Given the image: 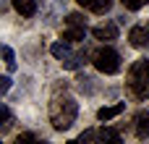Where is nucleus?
<instances>
[{"label": "nucleus", "instance_id": "nucleus-1", "mask_svg": "<svg viewBox=\"0 0 149 144\" xmlns=\"http://www.w3.org/2000/svg\"><path fill=\"white\" fill-rule=\"evenodd\" d=\"M76 115H79V102L71 94L58 92L50 100V123H52L55 131H68L76 123Z\"/></svg>", "mask_w": 149, "mask_h": 144}, {"label": "nucleus", "instance_id": "nucleus-2", "mask_svg": "<svg viewBox=\"0 0 149 144\" xmlns=\"http://www.w3.org/2000/svg\"><path fill=\"white\" fill-rule=\"evenodd\" d=\"M128 89L134 97L139 100H149V58L136 60L128 71Z\"/></svg>", "mask_w": 149, "mask_h": 144}, {"label": "nucleus", "instance_id": "nucleus-3", "mask_svg": "<svg viewBox=\"0 0 149 144\" xmlns=\"http://www.w3.org/2000/svg\"><path fill=\"white\" fill-rule=\"evenodd\" d=\"M92 63H94V68L100 71V73H105V76H113V73H118L120 71V55H118V50H113V47H100L94 55H92Z\"/></svg>", "mask_w": 149, "mask_h": 144}, {"label": "nucleus", "instance_id": "nucleus-4", "mask_svg": "<svg viewBox=\"0 0 149 144\" xmlns=\"http://www.w3.org/2000/svg\"><path fill=\"white\" fill-rule=\"evenodd\" d=\"M79 142H113L118 144L120 142V134L115 129H89L79 136Z\"/></svg>", "mask_w": 149, "mask_h": 144}, {"label": "nucleus", "instance_id": "nucleus-5", "mask_svg": "<svg viewBox=\"0 0 149 144\" xmlns=\"http://www.w3.org/2000/svg\"><path fill=\"white\" fill-rule=\"evenodd\" d=\"M128 42H131L134 47H139V50L149 47V21H147V24L134 26V29L128 31Z\"/></svg>", "mask_w": 149, "mask_h": 144}, {"label": "nucleus", "instance_id": "nucleus-6", "mask_svg": "<svg viewBox=\"0 0 149 144\" xmlns=\"http://www.w3.org/2000/svg\"><path fill=\"white\" fill-rule=\"evenodd\" d=\"M92 34H94V39H100V42H113V39H118V24H113V21L100 24V26L92 29Z\"/></svg>", "mask_w": 149, "mask_h": 144}, {"label": "nucleus", "instance_id": "nucleus-7", "mask_svg": "<svg viewBox=\"0 0 149 144\" xmlns=\"http://www.w3.org/2000/svg\"><path fill=\"white\" fill-rule=\"evenodd\" d=\"M134 131L139 139H149V110H139L134 118Z\"/></svg>", "mask_w": 149, "mask_h": 144}, {"label": "nucleus", "instance_id": "nucleus-8", "mask_svg": "<svg viewBox=\"0 0 149 144\" xmlns=\"http://www.w3.org/2000/svg\"><path fill=\"white\" fill-rule=\"evenodd\" d=\"M76 3H79L81 8L97 13V16H102V13H107V10L113 8V0H76Z\"/></svg>", "mask_w": 149, "mask_h": 144}, {"label": "nucleus", "instance_id": "nucleus-9", "mask_svg": "<svg viewBox=\"0 0 149 144\" xmlns=\"http://www.w3.org/2000/svg\"><path fill=\"white\" fill-rule=\"evenodd\" d=\"M123 110H126V105H123V102H115V105L100 108V110H97V118H100V121H113V118H115V115H120Z\"/></svg>", "mask_w": 149, "mask_h": 144}, {"label": "nucleus", "instance_id": "nucleus-10", "mask_svg": "<svg viewBox=\"0 0 149 144\" xmlns=\"http://www.w3.org/2000/svg\"><path fill=\"white\" fill-rule=\"evenodd\" d=\"M13 8L24 16V18H31L37 13V0H13Z\"/></svg>", "mask_w": 149, "mask_h": 144}, {"label": "nucleus", "instance_id": "nucleus-11", "mask_svg": "<svg viewBox=\"0 0 149 144\" xmlns=\"http://www.w3.org/2000/svg\"><path fill=\"white\" fill-rule=\"evenodd\" d=\"M86 63V52H71L65 60H63V68H68V71H76V68H81Z\"/></svg>", "mask_w": 149, "mask_h": 144}, {"label": "nucleus", "instance_id": "nucleus-12", "mask_svg": "<svg viewBox=\"0 0 149 144\" xmlns=\"http://www.w3.org/2000/svg\"><path fill=\"white\" fill-rule=\"evenodd\" d=\"M84 37H86V26H68L63 31V39L65 42H81Z\"/></svg>", "mask_w": 149, "mask_h": 144}, {"label": "nucleus", "instance_id": "nucleus-13", "mask_svg": "<svg viewBox=\"0 0 149 144\" xmlns=\"http://www.w3.org/2000/svg\"><path fill=\"white\" fill-rule=\"evenodd\" d=\"M50 52L63 63V60L71 55V47H68V42H65V39H60V42H52V45H50Z\"/></svg>", "mask_w": 149, "mask_h": 144}, {"label": "nucleus", "instance_id": "nucleus-14", "mask_svg": "<svg viewBox=\"0 0 149 144\" xmlns=\"http://www.w3.org/2000/svg\"><path fill=\"white\" fill-rule=\"evenodd\" d=\"M3 63H5V68H8V71H13V68H16V55H13V50H10L8 45H3Z\"/></svg>", "mask_w": 149, "mask_h": 144}, {"label": "nucleus", "instance_id": "nucleus-15", "mask_svg": "<svg viewBox=\"0 0 149 144\" xmlns=\"http://www.w3.org/2000/svg\"><path fill=\"white\" fill-rule=\"evenodd\" d=\"M0 118H3V126H0V131L5 134V131L10 129V123H13V118H10V110H8V105H0Z\"/></svg>", "mask_w": 149, "mask_h": 144}, {"label": "nucleus", "instance_id": "nucleus-16", "mask_svg": "<svg viewBox=\"0 0 149 144\" xmlns=\"http://www.w3.org/2000/svg\"><path fill=\"white\" fill-rule=\"evenodd\" d=\"M68 26H86V18H81V13H68Z\"/></svg>", "mask_w": 149, "mask_h": 144}, {"label": "nucleus", "instance_id": "nucleus-17", "mask_svg": "<svg viewBox=\"0 0 149 144\" xmlns=\"http://www.w3.org/2000/svg\"><path fill=\"white\" fill-rule=\"evenodd\" d=\"M123 5H126V10H139V8H144L149 0H120Z\"/></svg>", "mask_w": 149, "mask_h": 144}, {"label": "nucleus", "instance_id": "nucleus-18", "mask_svg": "<svg viewBox=\"0 0 149 144\" xmlns=\"http://www.w3.org/2000/svg\"><path fill=\"white\" fill-rule=\"evenodd\" d=\"M34 142H39L34 134H21V136L16 139V144H34Z\"/></svg>", "mask_w": 149, "mask_h": 144}, {"label": "nucleus", "instance_id": "nucleus-19", "mask_svg": "<svg viewBox=\"0 0 149 144\" xmlns=\"http://www.w3.org/2000/svg\"><path fill=\"white\" fill-rule=\"evenodd\" d=\"M8 89H10V76H0V92L5 94Z\"/></svg>", "mask_w": 149, "mask_h": 144}]
</instances>
